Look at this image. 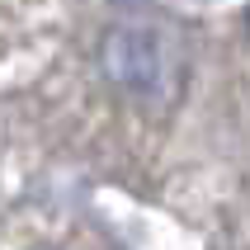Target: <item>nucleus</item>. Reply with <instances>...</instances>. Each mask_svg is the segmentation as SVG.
I'll list each match as a JSON object with an SVG mask.
<instances>
[{
	"instance_id": "f257e3e1",
	"label": "nucleus",
	"mask_w": 250,
	"mask_h": 250,
	"mask_svg": "<svg viewBox=\"0 0 250 250\" xmlns=\"http://www.w3.org/2000/svg\"><path fill=\"white\" fill-rule=\"evenodd\" d=\"M99 71L127 95H156L166 85V38L151 24H113L99 42Z\"/></svg>"
}]
</instances>
